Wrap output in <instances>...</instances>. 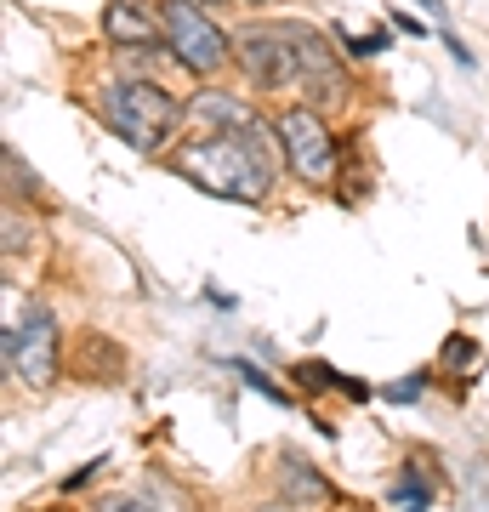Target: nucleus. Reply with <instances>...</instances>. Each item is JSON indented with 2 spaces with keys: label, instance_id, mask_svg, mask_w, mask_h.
Listing matches in <instances>:
<instances>
[{
  "label": "nucleus",
  "instance_id": "obj_1",
  "mask_svg": "<svg viewBox=\"0 0 489 512\" xmlns=\"http://www.w3.org/2000/svg\"><path fill=\"white\" fill-rule=\"evenodd\" d=\"M171 171L182 183H194L211 200L228 205H262L273 194V148L268 126L256 120L245 131H205L200 143L171 154Z\"/></svg>",
  "mask_w": 489,
  "mask_h": 512
},
{
  "label": "nucleus",
  "instance_id": "obj_2",
  "mask_svg": "<svg viewBox=\"0 0 489 512\" xmlns=\"http://www.w3.org/2000/svg\"><path fill=\"white\" fill-rule=\"evenodd\" d=\"M97 114H103V126H109L120 143H131L137 154H160V148L171 143V131L188 120V109H182L165 86H154V80H114L109 92L97 97Z\"/></svg>",
  "mask_w": 489,
  "mask_h": 512
},
{
  "label": "nucleus",
  "instance_id": "obj_3",
  "mask_svg": "<svg viewBox=\"0 0 489 512\" xmlns=\"http://www.w3.org/2000/svg\"><path fill=\"white\" fill-rule=\"evenodd\" d=\"M160 18H165V46L188 74H222L234 63V40L217 29V18H205V0H160Z\"/></svg>",
  "mask_w": 489,
  "mask_h": 512
},
{
  "label": "nucleus",
  "instance_id": "obj_4",
  "mask_svg": "<svg viewBox=\"0 0 489 512\" xmlns=\"http://www.w3.org/2000/svg\"><path fill=\"white\" fill-rule=\"evenodd\" d=\"M6 370H12V382L29 387L57 382V313L46 302H29L23 319L6 325Z\"/></svg>",
  "mask_w": 489,
  "mask_h": 512
},
{
  "label": "nucleus",
  "instance_id": "obj_5",
  "mask_svg": "<svg viewBox=\"0 0 489 512\" xmlns=\"http://www.w3.org/2000/svg\"><path fill=\"white\" fill-rule=\"evenodd\" d=\"M273 137H279V154L302 183L325 188L336 177V137L319 126L313 109H279L273 114Z\"/></svg>",
  "mask_w": 489,
  "mask_h": 512
},
{
  "label": "nucleus",
  "instance_id": "obj_6",
  "mask_svg": "<svg viewBox=\"0 0 489 512\" xmlns=\"http://www.w3.org/2000/svg\"><path fill=\"white\" fill-rule=\"evenodd\" d=\"M234 63L245 69L256 92H285V86H302L296 74V46H290V29L273 23V29H245L234 40Z\"/></svg>",
  "mask_w": 489,
  "mask_h": 512
},
{
  "label": "nucleus",
  "instance_id": "obj_7",
  "mask_svg": "<svg viewBox=\"0 0 489 512\" xmlns=\"http://www.w3.org/2000/svg\"><path fill=\"white\" fill-rule=\"evenodd\" d=\"M290 29V46H296V74H302V92L308 97H336L342 92V57L319 29L308 23H285Z\"/></svg>",
  "mask_w": 489,
  "mask_h": 512
},
{
  "label": "nucleus",
  "instance_id": "obj_8",
  "mask_svg": "<svg viewBox=\"0 0 489 512\" xmlns=\"http://www.w3.org/2000/svg\"><path fill=\"white\" fill-rule=\"evenodd\" d=\"M103 35H109L114 46L148 52V46L165 35V18H160V6H148V0H109V12H103Z\"/></svg>",
  "mask_w": 489,
  "mask_h": 512
},
{
  "label": "nucleus",
  "instance_id": "obj_9",
  "mask_svg": "<svg viewBox=\"0 0 489 512\" xmlns=\"http://www.w3.org/2000/svg\"><path fill=\"white\" fill-rule=\"evenodd\" d=\"M97 512H194V501H188L171 478H143V484L114 490Z\"/></svg>",
  "mask_w": 489,
  "mask_h": 512
},
{
  "label": "nucleus",
  "instance_id": "obj_10",
  "mask_svg": "<svg viewBox=\"0 0 489 512\" xmlns=\"http://www.w3.org/2000/svg\"><path fill=\"white\" fill-rule=\"evenodd\" d=\"M188 120L200 131H245V126H256V114L239 103L234 92H200L194 103H188Z\"/></svg>",
  "mask_w": 489,
  "mask_h": 512
},
{
  "label": "nucleus",
  "instance_id": "obj_11",
  "mask_svg": "<svg viewBox=\"0 0 489 512\" xmlns=\"http://www.w3.org/2000/svg\"><path fill=\"white\" fill-rule=\"evenodd\" d=\"M279 490H285L290 501H302V507H313V501H330V484L313 473L302 456H279Z\"/></svg>",
  "mask_w": 489,
  "mask_h": 512
},
{
  "label": "nucleus",
  "instance_id": "obj_12",
  "mask_svg": "<svg viewBox=\"0 0 489 512\" xmlns=\"http://www.w3.org/2000/svg\"><path fill=\"white\" fill-rule=\"evenodd\" d=\"M290 382L302 387V393H330V387H342V393H353V399H370V387H364L359 376H342V370L319 365V359H302V365L290 370Z\"/></svg>",
  "mask_w": 489,
  "mask_h": 512
},
{
  "label": "nucleus",
  "instance_id": "obj_13",
  "mask_svg": "<svg viewBox=\"0 0 489 512\" xmlns=\"http://www.w3.org/2000/svg\"><path fill=\"white\" fill-rule=\"evenodd\" d=\"M387 495H393V507H404V512H427L433 507V484L421 478V467H404V478Z\"/></svg>",
  "mask_w": 489,
  "mask_h": 512
},
{
  "label": "nucleus",
  "instance_id": "obj_14",
  "mask_svg": "<svg viewBox=\"0 0 489 512\" xmlns=\"http://www.w3.org/2000/svg\"><path fill=\"white\" fill-rule=\"evenodd\" d=\"M234 370H239V376H245V387H256V393H262V399L285 404V387H273V376H268V370H256L251 359H234Z\"/></svg>",
  "mask_w": 489,
  "mask_h": 512
},
{
  "label": "nucleus",
  "instance_id": "obj_15",
  "mask_svg": "<svg viewBox=\"0 0 489 512\" xmlns=\"http://www.w3.org/2000/svg\"><path fill=\"white\" fill-rule=\"evenodd\" d=\"M421 387H427V376H404V382L387 387V404H410V399H421Z\"/></svg>",
  "mask_w": 489,
  "mask_h": 512
},
{
  "label": "nucleus",
  "instance_id": "obj_16",
  "mask_svg": "<svg viewBox=\"0 0 489 512\" xmlns=\"http://www.w3.org/2000/svg\"><path fill=\"white\" fill-rule=\"evenodd\" d=\"M444 365H450V370H461V365H472V342H467V336H455L450 348H444Z\"/></svg>",
  "mask_w": 489,
  "mask_h": 512
},
{
  "label": "nucleus",
  "instance_id": "obj_17",
  "mask_svg": "<svg viewBox=\"0 0 489 512\" xmlns=\"http://www.w3.org/2000/svg\"><path fill=\"white\" fill-rule=\"evenodd\" d=\"M381 46H387L381 35H353V40H347V52H353V57H376Z\"/></svg>",
  "mask_w": 489,
  "mask_h": 512
},
{
  "label": "nucleus",
  "instance_id": "obj_18",
  "mask_svg": "<svg viewBox=\"0 0 489 512\" xmlns=\"http://www.w3.org/2000/svg\"><path fill=\"white\" fill-rule=\"evenodd\" d=\"M393 23H399L404 35H427V23H421V18H410V12H393Z\"/></svg>",
  "mask_w": 489,
  "mask_h": 512
},
{
  "label": "nucleus",
  "instance_id": "obj_19",
  "mask_svg": "<svg viewBox=\"0 0 489 512\" xmlns=\"http://www.w3.org/2000/svg\"><path fill=\"white\" fill-rule=\"evenodd\" d=\"M421 6H427V12H433V18H444V0H421Z\"/></svg>",
  "mask_w": 489,
  "mask_h": 512
}]
</instances>
